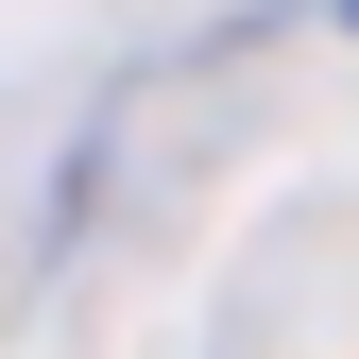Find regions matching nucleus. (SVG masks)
Listing matches in <instances>:
<instances>
[{
	"instance_id": "f257e3e1",
	"label": "nucleus",
	"mask_w": 359,
	"mask_h": 359,
	"mask_svg": "<svg viewBox=\"0 0 359 359\" xmlns=\"http://www.w3.org/2000/svg\"><path fill=\"white\" fill-rule=\"evenodd\" d=\"M342 18H359V0H342Z\"/></svg>"
}]
</instances>
